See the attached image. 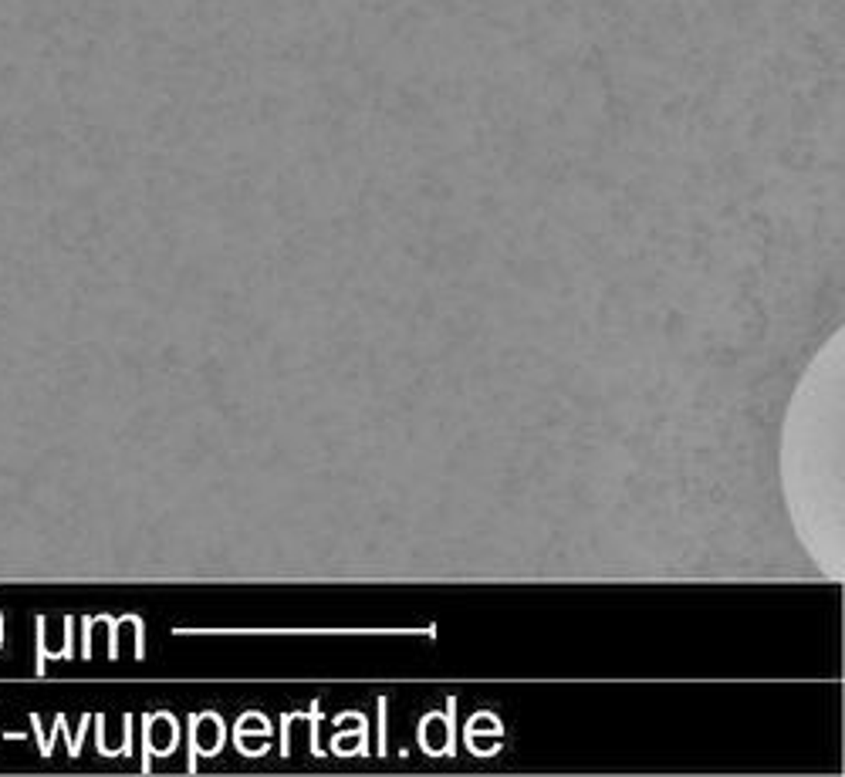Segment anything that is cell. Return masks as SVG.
I'll list each match as a JSON object with an SVG mask.
<instances>
[{
	"label": "cell",
	"mask_w": 845,
	"mask_h": 777,
	"mask_svg": "<svg viewBox=\"0 0 845 777\" xmlns=\"http://www.w3.org/2000/svg\"><path fill=\"white\" fill-rule=\"evenodd\" d=\"M34 629H38V676H44L48 659H51V653L44 649V615H38V619H34Z\"/></svg>",
	"instance_id": "6da1fadb"
},
{
	"label": "cell",
	"mask_w": 845,
	"mask_h": 777,
	"mask_svg": "<svg viewBox=\"0 0 845 777\" xmlns=\"http://www.w3.org/2000/svg\"><path fill=\"white\" fill-rule=\"evenodd\" d=\"M379 754H386V700H379Z\"/></svg>",
	"instance_id": "3957f363"
},
{
	"label": "cell",
	"mask_w": 845,
	"mask_h": 777,
	"mask_svg": "<svg viewBox=\"0 0 845 777\" xmlns=\"http://www.w3.org/2000/svg\"><path fill=\"white\" fill-rule=\"evenodd\" d=\"M308 720H311V730H315V740H311V750H315V754H322V750H318V720H322V713H318V700H315V707H311Z\"/></svg>",
	"instance_id": "7a4b0ae2"
}]
</instances>
